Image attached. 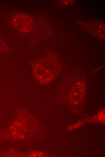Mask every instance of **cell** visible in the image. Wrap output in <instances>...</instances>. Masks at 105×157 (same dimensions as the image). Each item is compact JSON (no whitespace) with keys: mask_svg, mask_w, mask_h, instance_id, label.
<instances>
[{"mask_svg":"<svg viewBox=\"0 0 105 157\" xmlns=\"http://www.w3.org/2000/svg\"><path fill=\"white\" fill-rule=\"evenodd\" d=\"M12 23L16 28L21 32H28L32 28V22L31 18L23 13L16 14L13 18Z\"/></svg>","mask_w":105,"mask_h":157,"instance_id":"obj_1","label":"cell"}]
</instances>
